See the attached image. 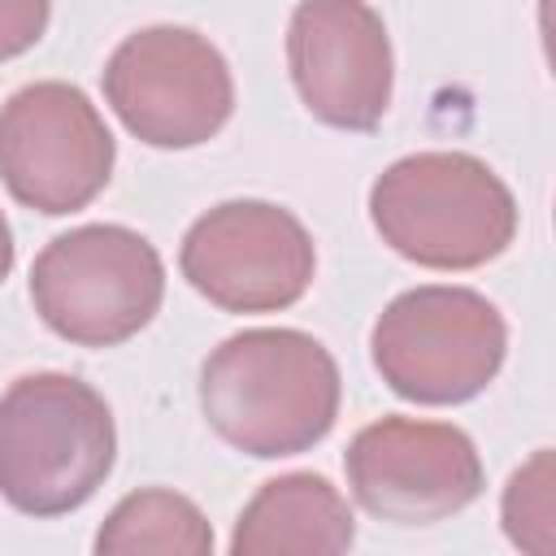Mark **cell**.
<instances>
[{
	"label": "cell",
	"mask_w": 556,
	"mask_h": 556,
	"mask_svg": "<svg viewBox=\"0 0 556 556\" xmlns=\"http://www.w3.org/2000/svg\"><path fill=\"white\" fill-rule=\"evenodd\" d=\"M343 378L330 348L291 326H256L222 339L200 365L208 430L256 460L317 447L339 417Z\"/></svg>",
	"instance_id": "cell-1"
},
{
	"label": "cell",
	"mask_w": 556,
	"mask_h": 556,
	"mask_svg": "<svg viewBox=\"0 0 556 556\" xmlns=\"http://www.w3.org/2000/svg\"><path fill=\"white\" fill-rule=\"evenodd\" d=\"M117 460L104 395L74 374H22L0 395V500L22 517L83 508Z\"/></svg>",
	"instance_id": "cell-2"
},
{
	"label": "cell",
	"mask_w": 556,
	"mask_h": 556,
	"mask_svg": "<svg viewBox=\"0 0 556 556\" xmlns=\"http://www.w3.org/2000/svg\"><path fill=\"white\" fill-rule=\"evenodd\" d=\"M369 222L382 243L421 269H478L517 239L508 182L469 152H408L369 187Z\"/></svg>",
	"instance_id": "cell-3"
},
{
	"label": "cell",
	"mask_w": 556,
	"mask_h": 556,
	"mask_svg": "<svg viewBox=\"0 0 556 556\" xmlns=\"http://www.w3.org/2000/svg\"><path fill=\"white\" fill-rule=\"evenodd\" d=\"M508 352L504 313L473 287L400 291L369 330L378 378L408 404L447 408L482 395Z\"/></svg>",
	"instance_id": "cell-4"
},
{
	"label": "cell",
	"mask_w": 556,
	"mask_h": 556,
	"mask_svg": "<svg viewBox=\"0 0 556 556\" xmlns=\"http://www.w3.org/2000/svg\"><path fill=\"white\" fill-rule=\"evenodd\" d=\"M165 300L161 252L130 226L91 222L43 243L30 265L39 321L74 348H117L135 339Z\"/></svg>",
	"instance_id": "cell-5"
},
{
	"label": "cell",
	"mask_w": 556,
	"mask_h": 556,
	"mask_svg": "<svg viewBox=\"0 0 556 556\" xmlns=\"http://www.w3.org/2000/svg\"><path fill=\"white\" fill-rule=\"evenodd\" d=\"M117 122L148 148L182 152L208 143L235 113V78L217 43L191 26H143L126 35L100 74Z\"/></svg>",
	"instance_id": "cell-6"
},
{
	"label": "cell",
	"mask_w": 556,
	"mask_h": 556,
	"mask_svg": "<svg viewBox=\"0 0 556 556\" xmlns=\"http://www.w3.org/2000/svg\"><path fill=\"white\" fill-rule=\"evenodd\" d=\"M117 143L91 96L74 83L43 78L0 104V182L43 217L87 208L113 178Z\"/></svg>",
	"instance_id": "cell-7"
},
{
	"label": "cell",
	"mask_w": 556,
	"mask_h": 556,
	"mask_svg": "<svg viewBox=\"0 0 556 556\" xmlns=\"http://www.w3.org/2000/svg\"><path fill=\"white\" fill-rule=\"evenodd\" d=\"M178 269L222 313H282L313 287L317 243L282 204L226 200L187 226Z\"/></svg>",
	"instance_id": "cell-8"
},
{
	"label": "cell",
	"mask_w": 556,
	"mask_h": 556,
	"mask_svg": "<svg viewBox=\"0 0 556 556\" xmlns=\"http://www.w3.org/2000/svg\"><path fill=\"white\" fill-rule=\"evenodd\" d=\"M352 500L387 526H434L465 513L482 486V456L452 421L378 417L343 452Z\"/></svg>",
	"instance_id": "cell-9"
},
{
	"label": "cell",
	"mask_w": 556,
	"mask_h": 556,
	"mask_svg": "<svg viewBox=\"0 0 556 556\" xmlns=\"http://www.w3.org/2000/svg\"><path fill=\"white\" fill-rule=\"evenodd\" d=\"M287 70L300 104L330 130L365 135L391 109L395 56L365 0H300L287 22Z\"/></svg>",
	"instance_id": "cell-10"
},
{
	"label": "cell",
	"mask_w": 556,
	"mask_h": 556,
	"mask_svg": "<svg viewBox=\"0 0 556 556\" xmlns=\"http://www.w3.org/2000/svg\"><path fill=\"white\" fill-rule=\"evenodd\" d=\"M352 543V504L321 473H282L261 482V491L243 504L230 534L235 556H334Z\"/></svg>",
	"instance_id": "cell-11"
},
{
	"label": "cell",
	"mask_w": 556,
	"mask_h": 556,
	"mask_svg": "<svg viewBox=\"0 0 556 556\" xmlns=\"http://www.w3.org/2000/svg\"><path fill=\"white\" fill-rule=\"evenodd\" d=\"M91 547L100 556H143V552H174V556H208L213 526L195 500L169 486H143L117 500V508L100 521Z\"/></svg>",
	"instance_id": "cell-12"
},
{
	"label": "cell",
	"mask_w": 556,
	"mask_h": 556,
	"mask_svg": "<svg viewBox=\"0 0 556 556\" xmlns=\"http://www.w3.org/2000/svg\"><path fill=\"white\" fill-rule=\"evenodd\" d=\"M500 521L513 547L530 556H547L556 547V478L552 447H539L521 469H513L500 495Z\"/></svg>",
	"instance_id": "cell-13"
},
{
	"label": "cell",
	"mask_w": 556,
	"mask_h": 556,
	"mask_svg": "<svg viewBox=\"0 0 556 556\" xmlns=\"http://www.w3.org/2000/svg\"><path fill=\"white\" fill-rule=\"evenodd\" d=\"M52 22V0H0V61L30 52Z\"/></svg>",
	"instance_id": "cell-14"
},
{
	"label": "cell",
	"mask_w": 556,
	"mask_h": 556,
	"mask_svg": "<svg viewBox=\"0 0 556 556\" xmlns=\"http://www.w3.org/2000/svg\"><path fill=\"white\" fill-rule=\"evenodd\" d=\"M9 269H13V230H9V217L0 208V282L9 278Z\"/></svg>",
	"instance_id": "cell-15"
}]
</instances>
